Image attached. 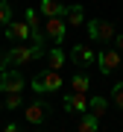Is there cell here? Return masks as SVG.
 <instances>
[{"label": "cell", "mask_w": 123, "mask_h": 132, "mask_svg": "<svg viewBox=\"0 0 123 132\" xmlns=\"http://www.w3.org/2000/svg\"><path fill=\"white\" fill-rule=\"evenodd\" d=\"M88 35H91V41H106V44H111L114 35H117V29H114L109 21L91 18V21H88Z\"/></svg>", "instance_id": "obj_1"}, {"label": "cell", "mask_w": 123, "mask_h": 132, "mask_svg": "<svg viewBox=\"0 0 123 132\" xmlns=\"http://www.w3.org/2000/svg\"><path fill=\"white\" fill-rule=\"evenodd\" d=\"M44 21H47V24H44L47 41L61 44V41H65V35H67V21H65V15H53V18H44Z\"/></svg>", "instance_id": "obj_2"}, {"label": "cell", "mask_w": 123, "mask_h": 132, "mask_svg": "<svg viewBox=\"0 0 123 132\" xmlns=\"http://www.w3.org/2000/svg\"><path fill=\"white\" fill-rule=\"evenodd\" d=\"M3 59H6V68H12V65H29V62H32V47L24 44V41H15L12 50L3 53Z\"/></svg>", "instance_id": "obj_3"}, {"label": "cell", "mask_w": 123, "mask_h": 132, "mask_svg": "<svg viewBox=\"0 0 123 132\" xmlns=\"http://www.w3.org/2000/svg\"><path fill=\"white\" fill-rule=\"evenodd\" d=\"M120 56H123V53H120L117 47H106V50H100V53H97V65H100V71H103L106 76H109L111 71H117V68H120Z\"/></svg>", "instance_id": "obj_4"}, {"label": "cell", "mask_w": 123, "mask_h": 132, "mask_svg": "<svg viewBox=\"0 0 123 132\" xmlns=\"http://www.w3.org/2000/svg\"><path fill=\"white\" fill-rule=\"evenodd\" d=\"M24 85H27V79L15 71V68L0 71V91H3V94H9V91H24Z\"/></svg>", "instance_id": "obj_5"}, {"label": "cell", "mask_w": 123, "mask_h": 132, "mask_svg": "<svg viewBox=\"0 0 123 132\" xmlns=\"http://www.w3.org/2000/svg\"><path fill=\"white\" fill-rule=\"evenodd\" d=\"M47 114H50V103H47V100H35L32 106L24 109V118H27V123H32V126L44 123V118H47Z\"/></svg>", "instance_id": "obj_6"}, {"label": "cell", "mask_w": 123, "mask_h": 132, "mask_svg": "<svg viewBox=\"0 0 123 132\" xmlns=\"http://www.w3.org/2000/svg\"><path fill=\"white\" fill-rule=\"evenodd\" d=\"M61 106H65V112H71V114L88 112V100H85L82 91H71V94H65V97H61Z\"/></svg>", "instance_id": "obj_7"}, {"label": "cell", "mask_w": 123, "mask_h": 132, "mask_svg": "<svg viewBox=\"0 0 123 132\" xmlns=\"http://www.w3.org/2000/svg\"><path fill=\"white\" fill-rule=\"evenodd\" d=\"M71 62H73L76 68H88V65L97 62V53L91 50V47H85V44H76V47L71 50Z\"/></svg>", "instance_id": "obj_8"}, {"label": "cell", "mask_w": 123, "mask_h": 132, "mask_svg": "<svg viewBox=\"0 0 123 132\" xmlns=\"http://www.w3.org/2000/svg\"><path fill=\"white\" fill-rule=\"evenodd\" d=\"M6 38H9V41H29L27 21H9V24H6Z\"/></svg>", "instance_id": "obj_9"}, {"label": "cell", "mask_w": 123, "mask_h": 132, "mask_svg": "<svg viewBox=\"0 0 123 132\" xmlns=\"http://www.w3.org/2000/svg\"><path fill=\"white\" fill-rule=\"evenodd\" d=\"M38 76L44 79V88H47V94L61 88V71H56V68H47V65H44L41 71H38Z\"/></svg>", "instance_id": "obj_10"}, {"label": "cell", "mask_w": 123, "mask_h": 132, "mask_svg": "<svg viewBox=\"0 0 123 132\" xmlns=\"http://www.w3.org/2000/svg\"><path fill=\"white\" fill-rule=\"evenodd\" d=\"M65 21H67V27H82V24H85V9H82L79 3L67 6V9H65Z\"/></svg>", "instance_id": "obj_11"}, {"label": "cell", "mask_w": 123, "mask_h": 132, "mask_svg": "<svg viewBox=\"0 0 123 132\" xmlns=\"http://www.w3.org/2000/svg\"><path fill=\"white\" fill-rule=\"evenodd\" d=\"M38 9H41L44 18H53V15H65L67 6L61 3V0H41V3H38Z\"/></svg>", "instance_id": "obj_12"}, {"label": "cell", "mask_w": 123, "mask_h": 132, "mask_svg": "<svg viewBox=\"0 0 123 132\" xmlns=\"http://www.w3.org/2000/svg\"><path fill=\"white\" fill-rule=\"evenodd\" d=\"M47 68H56V71H61V68H65V62H67V56L65 53H61V44H56V47L53 50H47Z\"/></svg>", "instance_id": "obj_13"}, {"label": "cell", "mask_w": 123, "mask_h": 132, "mask_svg": "<svg viewBox=\"0 0 123 132\" xmlns=\"http://www.w3.org/2000/svg\"><path fill=\"white\" fill-rule=\"evenodd\" d=\"M79 129H82V132H97V129H100V118H97V114H91V112H82Z\"/></svg>", "instance_id": "obj_14"}, {"label": "cell", "mask_w": 123, "mask_h": 132, "mask_svg": "<svg viewBox=\"0 0 123 132\" xmlns=\"http://www.w3.org/2000/svg\"><path fill=\"white\" fill-rule=\"evenodd\" d=\"M88 112L97 114V118H103V114L109 112V100H106V97H91L88 100Z\"/></svg>", "instance_id": "obj_15"}, {"label": "cell", "mask_w": 123, "mask_h": 132, "mask_svg": "<svg viewBox=\"0 0 123 132\" xmlns=\"http://www.w3.org/2000/svg\"><path fill=\"white\" fill-rule=\"evenodd\" d=\"M71 88H73V91H82V94H85V91L91 88L88 73H82V71H79V73H73V76H71Z\"/></svg>", "instance_id": "obj_16"}, {"label": "cell", "mask_w": 123, "mask_h": 132, "mask_svg": "<svg viewBox=\"0 0 123 132\" xmlns=\"http://www.w3.org/2000/svg\"><path fill=\"white\" fill-rule=\"evenodd\" d=\"M24 106V100H21V91H9L3 100V109H9V112H15V109H21Z\"/></svg>", "instance_id": "obj_17"}, {"label": "cell", "mask_w": 123, "mask_h": 132, "mask_svg": "<svg viewBox=\"0 0 123 132\" xmlns=\"http://www.w3.org/2000/svg\"><path fill=\"white\" fill-rule=\"evenodd\" d=\"M9 21H12V6L6 0H0V27H6Z\"/></svg>", "instance_id": "obj_18"}, {"label": "cell", "mask_w": 123, "mask_h": 132, "mask_svg": "<svg viewBox=\"0 0 123 132\" xmlns=\"http://www.w3.org/2000/svg\"><path fill=\"white\" fill-rule=\"evenodd\" d=\"M111 103L117 106V109H123V82H117L111 88Z\"/></svg>", "instance_id": "obj_19"}, {"label": "cell", "mask_w": 123, "mask_h": 132, "mask_svg": "<svg viewBox=\"0 0 123 132\" xmlns=\"http://www.w3.org/2000/svg\"><path fill=\"white\" fill-rule=\"evenodd\" d=\"M32 91H35V94H47V88H44V79H41V76H32Z\"/></svg>", "instance_id": "obj_20"}, {"label": "cell", "mask_w": 123, "mask_h": 132, "mask_svg": "<svg viewBox=\"0 0 123 132\" xmlns=\"http://www.w3.org/2000/svg\"><path fill=\"white\" fill-rule=\"evenodd\" d=\"M114 47L123 53V32H117V35H114Z\"/></svg>", "instance_id": "obj_21"}, {"label": "cell", "mask_w": 123, "mask_h": 132, "mask_svg": "<svg viewBox=\"0 0 123 132\" xmlns=\"http://www.w3.org/2000/svg\"><path fill=\"white\" fill-rule=\"evenodd\" d=\"M3 129H6V132H21V126H18V123H15V120H12V123H6Z\"/></svg>", "instance_id": "obj_22"}, {"label": "cell", "mask_w": 123, "mask_h": 132, "mask_svg": "<svg viewBox=\"0 0 123 132\" xmlns=\"http://www.w3.org/2000/svg\"><path fill=\"white\" fill-rule=\"evenodd\" d=\"M0 71H6V59H3V53H0Z\"/></svg>", "instance_id": "obj_23"}, {"label": "cell", "mask_w": 123, "mask_h": 132, "mask_svg": "<svg viewBox=\"0 0 123 132\" xmlns=\"http://www.w3.org/2000/svg\"><path fill=\"white\" fill-rule=\"evenodd\" d=\"M0 112H3V103H0Z\"/></svg>", "instance_id": "obj_24"}]
</instances>
